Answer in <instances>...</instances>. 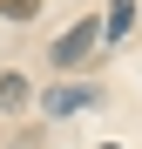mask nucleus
<instances>
[{
	"label": "nucleus",
	"mask_w": 142,
	"mask_h": 149,
	"mask_svg": "<svg viewBox=\"0 0 142 149\" xmlns=\"http://www.w3.org/2000/svg\"><path fill=\"white\" fill-rule=\"evenodd\" d=\"M95 41H102V20H95V14H81L75 27H68L54 47H47V61H54V68H81V61L95 54Z\"/></svg>",
	"instance_id": "nucleus-1"
},
{
	"label": "nucleus",
	"mask_w": 142,
	"mask_h": 149,
	"mask_svg": "<svg viewBox=\"0 0 142 149\" xmlns=\"http://www.w3.org/2000/svg\"><path fill=\"white\" fill-rule=\"evenodd\" d=\"M95 102V88L88 81H61V88H47L41 95V115H75V109H88Z\"/></svg>",
	"instance_id": "nucleus-2"
},
{
	"label": "nucleus",
	"mask_w": 142,
	"mask_h": 149,
	"mask_svg": "<svg viewBox=\"0 0 142 149\" xmlns=\"http://www.w3.org/2000/svg\"><path fill=\"white\" fill-rule=\"evenodd\" d=\"M27 102H34V88H27V74H14V68H0V109H7V115H20Z\"/></svg>",
	"instance_id": "nucleus-3"
},
{
	"label": "nucleus",
	"mask_w": 142,
	"mask_h": 149,
	"mask_svg": "<svg viewBox=\"0 0 142 149\" xmlns=\"http://www.w3.org/2000/svg\"><path fill=\"white\" fill-rule=\"evenodd\" d=\"M135 27V0H108V20H102V41H122Z\"/></svg>",
	"instance_id": "nucleus-4"
},
{
	"label": "nucleus",
	"mask_w": 142,
	"mask_h": 149,
	"mask_svg": "<svg viewBox=\"0 0 142 149\" xmlns=\"http://www.w3.org/2000/svg\"><path fill=\"white\" fill-rule=\"evenodd\" d=\"M47 0H0V20H34Z\"/></svg>",
	"instance_id": "nucleus-5"
}]
</instances>
